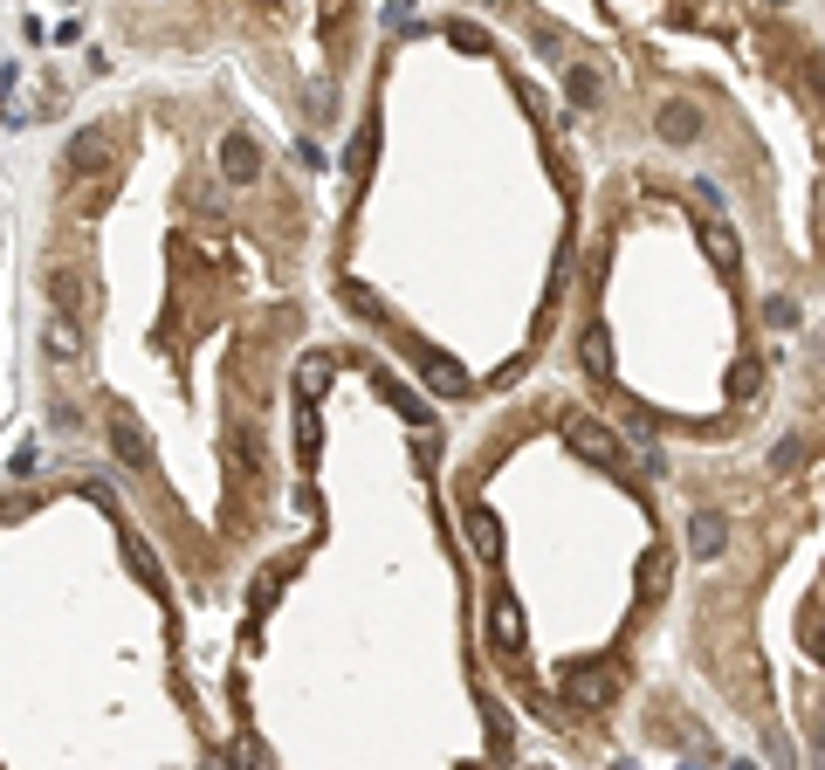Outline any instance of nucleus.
Returning <instances> with one entry per match:
<instances>
[{
  "label": "nucleus",
  "instance_id": "nucleus-1",
  "mask_svg": "<svg viewBox=\"0 0 825 770\" xmlns=\"http://www.w3.org/2000/svg\"><path fill=\"white\" fill-rule=\"evenodd\" d=\"M564 448H572L578 461H591V468H626V454H619V433L606 420H564Z\"/></svg>",
  "mask_w": 825,
  "mask_h": 770
},
{
  "label": "nucleus",
  "instance_id": "nucleus-2",
  "mask_svg": "<svg viewBox=\"0 0 825 770\" xmlns=\"http://www.w3.org/2000/svg\"><path fill=\"white\" fill-rule=\"evenodd\" d=\"M564 702L572 709H612L619 702V667L612 660H585L564 675Z\"/></svg>",
  "mask_w": 825,
  "mask_h": 770
},
{
  "label": "nucleus",
  "instance_id": "nucleus-3",
  "mask_svg": "<svg viewBox=\"0 0 825 770\" xmlns=\"http://www.w3.org/2000/svg\"><path fill=\"white\" fill-rule=\"evenodd\" d=\"M262 138H255V132H227L221 138V179H227V186H255V179H262Z\"/></svg>",
  "mask_w": 825,
  "mask_h": 770
},
{
  "label": "nucleus",
  "instance_id": "nucleus-4",
  "mask_svg": "<svg viewBox=\"0 0 825 770\" xmlns=\"http://www.w3.org/2000/svg\"><path fill=\"white\" fill-rule=\"evenodd\" d=\"M488 639H496L502 660H523V605H516L509 592L488 599Z\"/></svg>",
  "mask_w": 825,
  "mask_h": 770
},
{
  "label": "nucleus",
  "instance_id": "nucleus-5",
  "mask_svg": "<svg viewBox=\"0 0 825 770\" xmlns=\"http://www.w3.org/2000/svg\"><path fill=\"white\" fill-rule=\"evenodd\" d=\"M694 235H702V254H709L722 275L743 269V241H736V227L722 220V214H702V220H694Z\"/></svg>",
  "mask_w": 825,
  "mask_h": 770
},
{
  "label": "nucleus",
  "instance_id": "nucleus-6",
  "mask_svg": "<svg viewBox=\"0 0 825 770\" xmlns=\"http://www.w3.org/2000/svg\"><path fill=\"white\" fill-rule=\"evenodd\" d=\"M730 551V517H722V509H694L688 517V557H722Z\"/></svg>",
  "mask_w": 825,
  "mask_h": 770
},
{
  "label": "nucleus",
  "instance_id": "nucleus-7",
  "mask_svg": "<svg viewBox=\"0 0 825 770\" xmlns=\"http://www.w3.org/2000/svg\"><path fill=\"white\" fill-rule=\"evenodd\" d=\"M42 351L56 358V365H83V324H76L69 310H56L42 324Z\"/></svg>",
  "mask_w": 825,
  "mask_h": 770
},
{
  "label": "nucleus",
  "instance_id": "nucleus-8",
  "mask_svg": "<svg viewBox=\"0 0 825 770\" xmlns=\"http://www.w3.org/2000/svg\"><path fill=\"white\" fill-rule=\"evenodd\" d=\"M111 448H117L124 468H145V461H151V433L138 427V414H124V406L111 414Z\"/></svg>",
  "mask_w": 825,
  "mask_h": 770
},
{
  "label": "nucleus",
  "instance_id": "nucleus-9",
  "mask_svg": "<svg viewBox=\"0 0 825 770\" xmlns=\"http://www.w3.org/2000/svg\"><path fill=\"white\" fill-rule=\"evenodd\" d=\"M412 358H420V372H427V385H433L441 399H461V393H468V372H461L448 351H427V344H420Z\"/></svg>",
  "mask_w": 825,
  "mask_h": 770
},
{
  "label": "nucleus",
  "instance_id": "nucleus-10",
  "mask_svg": "<svg viewBox=\"0 0 825 770\" xmlns=\"http://www.w3.org/2000/svg\"><path fill=\"white\" fill-rule=\"evenodd\" d=\"M578 365H585V378H612V330L606 324H585L578 330Z\"/></svg>",
  "mask_w": 825,
  "mask_h": 770
},
{
  "label": "nucleus",
  "instance_id": "nucleus-11",
  "mask_svg": "<svg viewBox=\"0 0 825 770\" xmlns=\"http://www.w3.org/2000/svg\"><path fill=\"white\" fill-rule=\"evenodd\" d=\"M654 132L667 145H694V138H702V111H694V104H660L654 111Z\"/></svg>",
  "mask_w": 825,
  "mask_h": 770
},
{
  "label": "nucleus",
  "instance_id": "nucleus-12",
  "mask_svg": "<svg viewBox=\"0 0 825 770\" xmlns=\"http://www.w3.org/2000/svg\"><path fill=\"white\" fill-rule=\"evenodd\" d=\"M468 536H475V557H482V564L502 557V523H496V509L475 502V509H468Z\"/></svg>",
  "mask_w": 825,
  "mask_h": 770
},
{
  "label": "nucleus",
  "instance_id": "nucleus-13",
  "mask_svg": "<svg viewBox=\"0 0 825 770\" xmlns=\"http://www.w3.org/2000/svg\"><path fill=\"white\" fill-rule=\"evenodd\" d=\"M667 578H675V551H660V544H654L647 557H640V599L654 605V599L667 592Z\"/></svg>",
  "mask_w": 825,
  "mask_h": 770
},
{
  "label": "nucleus",
  "instance_id": "nucleus-14",
  "mask_svg": "<svg viewBox=\"0 0 825 770\" xmlns=\"http://www.w3.org/2000/svg\"><path fill=\"white\" fill-rule=\"evenodd\" d=\"M599 90H606V76L591 69V63H564V97L585 111V104H599Z\"/></svg>",
  "mask_w": 825,
  "mask_h": 770
},
{
  "label": "nucleus",
  "instance_id": "nucleus-15",
  "mask_svg": "<svg viewBox=\"0 0 825 770\" xmlns=\"http://www.w3.org/2000/svg\"><path fill=\"white\" fill-rule=\"evenodd\" d=\"M330 372H338L330 358H303V365H296V399H303V406H317V399L330 393Z\"/></svg>",
  "mask_w": 825,
  "mask_h": 770
},
{
  "label": "nucleus",
  "instance_id": "nucleus-16",
  "mask_svg": "<svg viewBox=\"0 0 825 770\" xmlns=\"http://www.w3.org/2000/svg\"><path fill=\"white\" fill-rule=\"evenodd\" d=\"M103 151H111V138H103V132H76V138H69V166H76V172H103V166H111Z\"/></svg>",
  "mask_w": 825,
  "mask_h": 770
},
{
  "label": "nucleus",
  "instance_id": "nucleus-17",
  "mask_svg": "<svg viewBox=\"0 0 825 770\" xmlns=\"http://www.w3.org/2000/svg\"><path fill=\"white\" fill-rule=\"evenodd\" d=\"M317 448H324L317 406H303V399H296V461H303V468H317Z\"/></svg>",
  "mask_w": 825,
  "mask_h": 770
},
{
  "label": "nucleus",
  "instance_id": "nucleus-18",
  "mask_svg": "<svg viewBox=\"0 0 825 770\" xmlns=\"http://www.w3.org/2000/svg\"><path fill=\"white\" fill-rule=\"evenodd\" d=\"M372 378H378V393L393 399V406H399V414H406L412 427H433V414H427V399H420V393H406V385H399V378H385V372H372Z\"/></svg>",
  "mask_w": 825,
  "mask_h": 770
},
{
  "label": "nucleus",
  "instance_id": "nucleus-19",
  "mask_svg": "<svg viewBox=\"0 0 825 770\" xmlns=\"http://www.w3.org/2000/svg\"><path fill=\"white\" fill-rule=\"evenodd\" d=\"M798 639H805V654L825 667V605H805V612H798Z\"/></svg>",
  "mask_w": 825,
  "mask_h": 770
},
{
  "label": "nucleus",
  "instance_id": "nucleus-20",
  "mask_svg": "<svg viewBox=\"0 0 825 770\" xmlns=\"http://www.w3.org/2000/svg\"><path fill=\"white\" fill-rule=\"evenodd\" d=\"M372 151H378V132L365 124V132L351 138V151H344V172H351V179H365V172H372Z\"/></svg>",
  "mask_w": 825,
  "mask_h": 770
},
{
  "label": "nucleus",
  "instance_id": "nucleus-21",
  "mask_svg": "<svg viewBox=\"0 0 825 770\" xmlns=\"http://www.w3.org/2000/svg\"><path fill=\"white\" fill-rule=\"evenodd\" d=\"M48 296H56V310H69V317L83 310V282H76L69 269H56V275H48Z\"/></svg>",
  "mask_w": 825,
  "mask_h": 770
},
{
  "label": "nucleus",
  "instance_id": "nucleus-22",
  "mask_svg": "<svg viewBox=\"0 0 825 770\" xmlns=\"http://www.w3.org/2000/svg\"><path fill=\"white\" fill-rule=\"evenodd\" d=\"M275 592H282V571H262V578H255V592H248V620H269Z\"/></svg>",
  "mask_w": 825,
  "mask_h": 770
},
{
  "label": "nucleus",
  "instance_id": "nucleus-23",
  "mask_svg": "<svg viewBox=\"0 0 825 770\" xmlns=\"http://www.w3.org/2000/svg\"><path fill=\"white\" fill-rule=\"evenodd\" d=\"M757 378H764V365H757V358H743V365L730 372V399L750 406V399H757Z\"/></svg>",
  "mask_w": 825,
  "mask_h": 770
},
{
  "label": "nucleus",
  "instance_id": "nucleus-24",
  "mask_svg": "<svg viewBox=\"0 0 825 770\" xmlns=\"http://www.w3.org/2000/svg\"><path fill=\"white\" fill-rule=\"evenodd\" d=\"M132 571L151 585V599H166V571H159V557H151L145 544H132Z\"/></svg>",
  "mask_w": 825,
  "mask_h": 770
},
{
  "label": "nucleus",
  "instance_id": "nucleus-25",
  "mask_svg": "<svg viewBox=\"0 0 825 770\" xmlns=\"http://www.w3.org/2000/svg\"><path fill=\"white\" fill-rule=\"evenodd\" d=\"M338 296H344V310H358V317H385V310H378V296L365 290V282H338Z\"/></svg>",
  "mask_w": 825,
  "mask_h": 770
},
{
  "label": "nucleus",
  "instance_id": "nucleus-26",
  "mask_svg": "<svg viewBox=\"0 0 825 770\" xmlns=\"http://www.w3.org/2000/svg\"><path fill=\"white\" fill-rule=\"evenodd\" d=\"M764 324H770V330H791V324H798V303H791V296H764Z\"/></svg>",
  "mask_w": 825,
  "mask_h": 770
},
{
  "label": "nucleus",
  "instance_id": "nucleus-27",
  "mask_svg": "<svg viewBox=\"0 0 825 770\" xmlns=\"http://www.w3.org/2000/svg\"><path fill=\"white\" fill-rule=\"evenodd\" d=\"M448 42H454V48H468V56H482V48H488V35L468 29V21H448Z\"/></svg>",
  "mask_w": 825,
  "mask_h": 770
},
{
  "label": "nucleus",
  "instance_id": "nucleus-28",
  "mask_svg": "<svg viewBox=\"0 0 825 770\" xmlns=\"http://www.w3.org/2000/svg\"><path fill=\"white\" fill-rule=\"evenodd\" d=\"M798 461H805V441H778V448H770V468H798Z\"/></svg>",
  "mask_w": 825,
  "mask_h": 770
},
{
  "label": "nucleus",
  "instance_id": "nucleus-29",
  "mask_svg": "<svg viewBox=\"0 0 825 770\" xmlns=\"http://www.w3.org/2000/svg\"><path fill=\"white\" fill-rule=\"evenodd\" d=\"M385 29H393V35H406V29H420V14H412L406 0H393V8H385Z\"/></svg>",
  "mask_w": 825,
  "mask_h": 770
},
{
  "label": "nucleus",
  "instance_id": "nucleus-30",
  "mask_svg": "<svg viewBox=\"0 0 825 770\" xmlns=\"http://www.w3.org/2000/svg\"><path fill=\"white\" fill-rule=\"evenodd\" d=\"M798 69H805V83H812V97H818V104H825V63H818V56H805V63H798Z\"/></svg>",
  "mask_w": 825,
  "mask_h": 770
},
{
  "label": "nucleus",
  "instance_id": "nucleus-31",
  "mask_svg": "<svg viewBox=\"0 0 825 770\" xmlns=\"http://www.w3.org/2000/svg\"><path fill=\"white\" fill-rule=\"evenodd\" d=\"M812 729H818V750H825V702H812Z\"/></svg>",
  "mask_w": 825,
  "mask_h": 770
},
{
  "label": "nucleus",
  "instance_id": "nucleus-32",
  "mask_svg": "<svg viewBox=\"0 0 825 770\" xmlns=\"http://www.w3.org/2000/svg\"><path fill=\"white\" fill-rule=\"evenodd\" d=\"M482 8H502V0H482Z\"/></svg>",
  "mask_w": 825,
  "mask_h": 770
}]
</instances>
